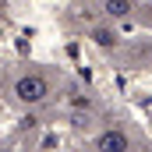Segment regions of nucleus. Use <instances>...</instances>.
I'll return each instance as SVG.
<instances>
[{"mask_svg": "<svg viewBox=\"0 0 152 152\" xmlns=\"http://www.w3.org/2000/svg\"><path fill=\"white\" fill-rule=\"evenodd\" d=\"M46 92H50V85H46L42 75H25V78H18V85H14V96L21 103H39V99H46Z\"/></svg>", "mask_w": 152, "mask_h": 152, "instance_id": "obj_1", "label": "nucleus"}, {"mask_svg": "<svg viewBox=\"0 0 152 152\" xmlns=\"http://www.w3.org/2000/svg\"><path fill=\"white\" fill-rule=\"evenodd\" d=\"M110 14H127V0H110Z\"/></svg>", "mask_w": 152, "mask_h": 152, "instance_id": "obj_3", "label": "nucleus"}, {"mask_svg": "<svg viewBox=\"0 0 152 152\" xmlns=\"http://www.w3.org/2000/svg\"><path fill=\"white\" fill-rule=\"evenodd\" d=\"M99 152H124L127 149V134L124 131H106V134H99Z\"/></svg>", "mask_w": 152, "mask_h": 152, "instance_id": "obj_2", "label": "nucleus"}]
</instances>
